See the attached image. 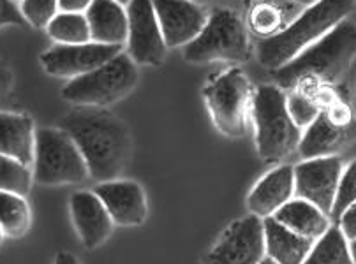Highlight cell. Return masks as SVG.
Segmentation results:
<instances>
[{
    "mask_svg": "<svg viewBox=\"0 0 356 264\" xmlns=\"http://www.w3.org/2000/svg\"><path fill=\"white\" fill-rule=\"evenodd\" d=\"M87 163L88 174L97 183L122 176L131 158L129 129L106 108L76 106L60 120Z\"/></svg>",
    "mask_w": 356,
    "mask_h": 264,
    "instance_id": "6da1fadb",
    "label": "cell"
},
{
    "mask_svg": "<svg viewBox=\"0 0 356 264\" xmlns=\"http://www.w3.org/2000/svg\"><path fill=\"white\" fill-rule=\"evenodd\" d=\"M356 58V23L344 19L319 41L303 49L291 62L273 71L277 87H335Z\"/></svg>",
    "mask_w": 356,
    "mask_h": 264,
    "instance_id": "7a4b0ae2",
    "label": "cell"
},
{
    "mask_svg": "<svg viewBox=\"0 0 356 264\" xmlns=\"http://www.w3.org/2000/svg\"><path fill=\"white\" fill-rule=\"evenodd\" d=\"M356 0H319L302 9L300 15L275 38L258 41L256 55L263 67L277 71L296 55L314 44L332 28L348 19L355 11Z\"/></svg>",
    "mask_w": 356,
    "mask_h": 264,
    "instance_id": "3957f363",
    "label": "cell"
},
{
    "mask_svg": "<svg viewBox=\"0 0 356 264\" xmlns=\"http://www.w3.org/2000/svg\"><path fill=\"white\" fill-rule=\"evenodd\" d=\"M252 124L256 150L266 163L284 160L298 150L303 131L293 122L281 87L261 85L254 90Z\"/></svg>",
    "mask_w": 356,
    "mask_h": 264,
    "instance_id": "277c9868",
    "label": "cell"
},
{
    "mask_svg": "<svg viewBox=\"0 0 356 264\" xmlns=\"http://www.w3.org/2000/svg\"><path fill=\"white\" fill-rule=\"evenodd\" d=\"M250 57V34L243 16L232 8L213 9L197 38L184 46V58L196 65L212 62H247Z\"/></svg>",
    "mask_w": 356,
    "mask_h": 264,
    "instance_id": "5b68a950",
    "label": "cell"
},
{
    "mask_svg": "<svg viewBox=\"0 0 356 264\" xmlns=\"http://www.w3.org/2000/svg\"><path fill=\"white\" fill-rule=\"evenodd\" d=\"M254 90L245 72L232 67L210 78L203 99L217 131L227 138H243L252 122Z\"/></svg>",
    "mask_w": 356,
    "mask_h": 264,
    "instance_id": "8992f818",
    "label": "cell"
},
{
    "mask_svg": "<svg viewBox=\"0 0 356 264\" xmlns=\"http://www.w3.org/2000/svg\"><path fill=\"white\" fill-rule=\"evenodd\" d=\"M138 81V65L127 53L120 51L88 74L67 81L62 88V97L74 106L108 108L127 97L136 88Z\"/></svg>",
    "mask_w": 356,
    "mask_h": 264,
    "instance_id": "52a82bcc",
    "label": "cell"
},
{
    "mask_svg": "<svg viewBox=\"0 0 356 264\" xmlns=\"http://www.w3.org/2000/svg\"><path fill=\"white\" fill-rule=\"evenodd\" d=\"M35 183L57 185L83 183L88 174L80 148L62 129H35V150L32 163Z\"/></svg>",
    "mask_w": 356,
    "mask_h": 264,
    "instance_id": "ba28073f",
    "label": "cell"
},
{
    "mask_svg": "<svg viewBox=\"0 0 356 264\" xmlns=\"http://www.w3.org/2000/svg\"><path fill=\"white\" fill-rule=\"evenodd\" d=\"M265 257L263 219L250 213L224 229L203 264H259Z\"/></svg>",
    "mask_w": 356,
    "mask_h": 264,
    "instance_id": "9c48e42d",
    "label": "cell"
},
{
    "mask_svg": "<svg viewBox=\"0 0 356 264\" xmlns=\"http://www.w3.org/2000/svg\"><path fill=\"white\" fill-rule=\"evenodd\" d=\"M127 55L136 65L159 67L166 58L168 46L152 0H131L127 4Z\"/></svg>",
    "mask_w": 356,
    "mask_h": 264,
    "instance_id": "30bf717a",
    "label": "cell"
},
{
    "mask_svg": "<svg viewBox=\"0 0 356 264\" xmlns=\"http://www.w3.org/2000/svg\"><path fill=\"white\" fill-rule=\"evenodd\" d=\"M122 51V46L85 42V44H55L41 55L46 74L60 79H74L106 64Z\"/></svg>",
    "mask_w": 356,
    "mask_h": 264,
    "instance_id": "8fae6325",
    "label": "cell"
},
{
    "mask_svg": "<svg viewBox=\"0 0 356 264\" xmlns=\"http://www.w3.org/2000/svg\"><path fill=\"white\" fill-rule=\"evenodd\" d=\"M341 173L342 163L337 155L302 160L295 166V197L309 201L330 217Z\"/></svg>",
    "mask_w": 356,
    "mask_h": 264,
    "instance_id": "7c38bea8",
    "label": "cell"
},
{
    "mask_svg": "<svg viewBox=\"0 0 356 264\" xmlns=\"http://www.w3.org/2000/svg\"><path fill=\"white\" fill-rule=\"evenodd\" d=\"M152 4L168 49L189 44L203 31L209 18L205 8L189 0H152Z\"/></svg>",
    "mask_w": 356,
    "mask_h": 264,
    "instance_id": "4fadbf2b",
    "label": "cell"
},
{
    "mask_svg": "<svg viewBox=\"0 0 356 264\" xmlns=\"http://www.w3.org/2000/svg\"><path fill=\"white\" fill-rule=\"evenodd\" d=\"M94 192L103 201L115 226L134 227L147 220L148 206L145 190L133 180L103 181L95 185Z\"/></svg>",
    "mask_w": 356,
    "mask_h": 264,
    "instance_id": "5bb4252c",
    "label": "cell"
},
{
    "mask_svg": "<svg viewBox=\"0 0 356 264\" xmlns=\"http://www.w3.org/2000/svg\"><path fill=\"white\" fill-rule=\"evenodd\" d=\"M71 219L85 249H99L113 233V220L94 190H80L71 197Z\"/></svg>",
    "mask_w": 356,
    "mask_h": 264,
    "instance_id": "9a60e30c",
    "label": "cell"
},
{
    "mask_svg": "<svg viewBox=\"0 0 356 264\" xmlns=\"http://www.w3.org/2000/svg\"><path fill=\"white\" fill-rule=\"evenodd\" d=\"M295 197V166L282 164L266 173L254 185L247 197V208L259 219L273 217Z\"/></svg>",
    "mask_w": 356,
    "mask_h": 264,
    "instance_id": "2e32d148",
    "label": "cell"
},
{
    "mask_svg": "<svg viewBox=\"0 0 356 264\" xmlns=\"http://www.w3.org/2000/svg\"><path fill=\"white\" fill-rule=\"evenodd\" d=\"M356 140V125L342 127L321 110L314 122L303 129L298 154L303 160L318 157H334Z\"/></svg>",
    "mask_w": 356,
    "mask_h": 264,
    "instance_id": "e0dca14e",
    "label": "cell"
},
{
    "mask_svg": "<svg viewBox=\"0 0 356 264\" xmlns=\"http://www.w3.org/2000/svg\"><path fill=\"white\" fill-rule=\"evenodd\" d=\"M300 11L302 8L289 0H250L243 22L250 38L266 41L281 34Z\"/></svg>",
    "mask_w": 356,
    "mask_h": 264,
    "instance_id": "ac0fdd59",
    "label": "cell"
},
{
    "mask_svg": "<svg viewBox=\"0 0 356 264\" xmlns=\"http://www.w3.org/2000/svg\"><path fill=\"white\" fill-rule=\"evenodd\" d=\"M85 16L94 42L110 46H124L127 42V9L117 0H92Z\"/></svg>",
    "mask_w": 356,
    "mask_h": 264,
    "instance_id": "d6986e66",
    "label": "cell"
},
{
    "mask_svg": "<svg viewBox=\"0 0 356 264\" xmlns=\"http://www.w3.org/2000/svg\"><path fill=\"white\" fill-rule=\"evenodd\" d=\"M35 150L34 120L25 113L0 111V155L32 166Z\"/></svg>",
    "mask_w": 356,
    "mask_h": 264,
    "instance_id": "ffe728a7",
    "label": "cell"
},
{
    "mask_svg": "<svg viewBox=\"0 0 356 264\" xmlns=\"http://www.w3.org/2000/svg\"><path fill=\"white\" fill-rule=\"evenodd\" d=\"M265 254L277 264H303L312 249L311 240L288 229L273 217L263 219Z\"/></svg>",
    "mask_w": 356,
    "mask_h": 264,
    "instance_id": "44dd1931",
    "label": "cell"
},
{
    "mask_svg": "<svg viewBox=\"0 0 356 264\" xmlns=\"http://www.w3.org/2000/svg\"><path fill=\"white\" fill-rule=\"evenodd\" d=\"M273 219L279 220L288 229L305 236L311 242H316L332 226L330 217L326 213H323L318 206L305 199H300V197H293L291 201H288L273 215Z\"/></svg>",
    "mask_w": 356,
    "mask_h": 264,
    "instance_id": "7402d4cb",
    "label": "cell"
},
{
    "mask_svg": "<svg viewBox=\"0 0 356 264\" xmlns=\"http://www.w3.org/2000/svg\"><path fill=\"white\" fill-rule=\"evenodd\" d=\"M303 264H355L349 240L337 224H332L326 233L312 243Z\"/></svg>",
    "mask_w": 356,
    "mask_h": 264,
    "instance_id": "603a6c76",
    "label": "cell"
},
{
    "mask_svg": "<svg viewBox=\"0 0 356 264\" xmlns=\"http://www.w3.org/2000/svg\"><path fill=\"white\" fill-rule=\"evenodd\" d=\"M31 208L25 196L0 190V229L8 238H22L31 227Z\"/></svg>",
    "mask_w": 356,
    "mask_h": 264,
    "instance_id": "cb8c5ba5",
    "label": "cell"
},
{
    "mask_svg": "<svg viewBox=\"0 0 356 264\" xmlns=\"http://www.w3.org/2000/svg\"><path fill=\"white\" fill-rule=\"evenodd\" d=\"M46 34L57 44H85L92 41L85 13H58L46 26Z\"/></svg>",
    "mask_w": 356,
    "mask_h": 264,
    "instance_id": "d4e9b609",
    "label": "cell"
},
{
    "mask_svg": "<svg viewBox=\"0 0 356 264\" xmlns=\"http://www.w3.org/2000/svg\"><path fill=\"white\" fill-rule=\"evenodd\" d=\"M288 111L300 129H305L318 118L323 106L318 88H293L286 92Z\"/></svg>",
    "mask_w": 356,
    "mask_h": 264,
    "instance_id": "484cf974",
    "label": "cell"
},
{
    "mask_svg": "<svg viewBox=\"0 0 356 264\" xmlns=\"http://www.w3.org/2000/svg\"><path fill=\"white\" fill-rule=\"evenodd\" d=\"M34 183L31 166L18 163L15 158L0 155V190L27 196Z\"/></svg>",
    "mask_w": 356,
    "mask_h": 264,
    "instance_id": "4316f807",
    "label": "cell"
},
{
    "mask_svg": "<svg viewBox=\"0 0 356 264\" xmlns=\"http://www.w3.org/2000/svg\"><path fill=\"white\" fill-rule=\"evenodd\" d=\"M27 25L44 28L58 15V0H23L18 4Z\"/></svg>",
    "mask_w": 356,
    "mask_h": 264,
    "instance_id": "83f0119b",
    "label": "cell"
},
{
    "mask_svg": "<svg viewBox=\"0 0 356 264\" xmlns=\"http://www.w3.org/2000/svg\"><path fill=\"white\" fill-rule=\"evenodd\" d=\"M353 203H356V160L342 167L337 196H335L334 208H332V213H330V219H334V224L342 215V211Z\"/></svg>",
    "mask_w": 356,
    "mask_h": 264,
    "instance_id": "f1b7e54d",
    "label": "cell"
},
{
    "mask_svg": "<svg viewBox=\"0 0 356 264\" xmlns=\"http://www.w3.org/2000/svg\"><path fill=\"white\" fill-rule=\"evenodd\" d=\"M8 25L25 26L27 22L23 18L16 2H13V0H0V26Z\"/></svg>",
    "mask_w": 356,
    "mask_h": 264,
    "instance_id": "f546056e",
    "label": "cell"
},
{
    "mask_svg": "<svg viewBox=\"0 0 356 264\" xmlns=\"http://www.w3.org/2000/svg\"><path fill=\"white\" fill-rule=\"evenodd\" d=\"M339 227L344 233V236L348 238L349 242H355L356 240V203L349 204L344 211H342V215L337 219Z\"/></svg>",
    "mask_w": 356,
    "mask_h": 264,
    "instance_id": "4dcf8cb0",
    "label": "cell"
},
{
    "mask_svg": "<svg viewBox=\"0 0 356 264\" xmlns=\"http://www.w3.org/2000/svg\"><path fill=\"white\" fill-rule=\"evenodd\" d=\"M13 85H15V76H13V71L8 67V65L0 62V111H2V106L8 102L9 95H11Z\"/></svg>",
    "mask_w": 356,
    "mask_h": 264,
    "instance_id": "1f68e13d",
    "label": "cell"
},
{
    "mask_svg": "<svg viewBox=\"0 0 356 264\" xmlns=\"http://www.w3.org/2000/svg\"><path fill=\"white\" fill-rule=\"evenodd\" d=\"M92 0H58V11L60 13H85Z\"/></svg>",
    "mask_w": 356,
    "mask_h": 264,
    "instance_id": "d6a6232c",
    "label": "cell"
},
{
    "mask_svg": "<svg viewBox=\"0 0 356 264\" xmlns=\"http://www.w3.org/2000/svg\"><path fill=\"white\" fill-rule=\"evenodd\" d=\"M55 264H81V263L76 259V256H72V254L60 252L57 256V259H55Z\"/></svg>",
    "mask_w": 356,
    "mask_h": 264,
    "instance_id": "836d02e7",
    "label": "cell"
},
{
    "mask_svg": "<svg viewBox=\"0 0 356 264\" xmlns=\"http://www.w3.org/2000/svg\"><path fill=\"white\" fill-rule=\"evenodd\" d=\"M289 2H293V4L300 6L302 9L309 8V6H314L316 2H319V0H289Z\"/></svg>",
    "mask_w": 356,
    "mask_h": 264,
    "instance_id": "e575fe53",
    "label": "cell"
},
{
    "mask_svg": "<svg viewBox=\"0 0 356 264\" xmlns=\"http://www.w3.org/2000/svg\"><path fill=\"white\" fill-rule=\"evenodd\" d=\"M189 2H193V4L200 6V8H205V6L213 4V2H216V0H189Z\"/></svg>",
    "mask_w": 356,
    "mask_h": 264,
    "instance_id": "d590c367",
    "label": "cell"
},
{
    "mask_svg": "<svg viewBox=\"0 0 356 264\" xmlns=\"http://www.w3.org/2000/svg\"><path fill=\"white\" fill-rule=\"evenodd\" d=\"M349 247H351L353 259H355V264H356V240H355V242H349Z\"/></svg>",
    "mask_w": 356,
    "mask_h": 264,
    "instance_id": "8d00e7d4",
    "label": "cell"
},
{
    "mask_svg": "<svg viewBox=\"0 0 356 264\" xmlns=\"http://www.w3.org/2000/svg\"><path fill=\"white\" fill-rule=\"evenodd\" d=\"M259 264H277V263H275V261L270 259V257H265V259H263Z\"/></svg>",
    "mask_w": 356,
    "mask_h": 264,
    "instance_id": "74e56055",
    "label": "cell"
},
{
    "mask_svg": "<svg viewBox=\"0 0 356 264\" xmlns=\"http://www.w3.org/2000/svg\"><path fill=\"white\" fill-rule=\"evenodd\" d=\"M118 4H122V6H125V8H127V4H129L131 0H117Z\"/></svg>",
    "mask_w": 356,
    "mask_h": 264,
    "instance_id": "f35d334b",
    "label": "cell"
},
{
    "mask_svg": "<svg viewBox=\"0 0 356 264\" xmlns=\"http://www.w3.org/2000/svg\"><path fill=\"white\" fill-rule=\"evenodd\" d=\"M2 240H4V233H2V229H0V245H2Z\"/></svg>",
    "mask_w": 356,
    "mask_h": 264,
    "instance_id": "ab89813d",
    "label": "cell"
},
{
    "mask_svg": "<svg viewBox=\"0 0 356 264\" xmlns=\"http://www.w3.org/2000/svg\"><path fill=\"white\" fill-rule=\"evenodd\" d=\"M13 2H16V4H19V2H23V0H13Z\"/></svg>",
    "mask_w": 356,
    "mask_h": 264,
    "instance_id": "60d3db41",
    "label": "cell"
},
{
    "mask_svg": "<svg viewBox=\"0 0 356 264\" xmlns=\"http://www.w3.org/2000/svg\"><path fill=\"white\" fill-rule=\"evenodd\" d=\"M229 2H236V0H229Z\"/></svg>",
    "mask_w": 356,
    "mask_h": 264,
    "instance_id": "b9f144b4",
    "label": "cell"
}]
</instances>
